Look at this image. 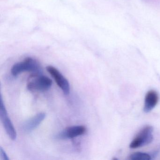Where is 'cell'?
Listing matches in <instances>:
<instances>
[{"label": "cell", "instance_id": "6da1fadb", "mask_svg": "<svg viewBox=\"0 0 160 160\" xmlns=\"http://www.w3.org/2000/svg\"><path fill=\"white\" fill-rule=\"evenodd\" d=\"M25 72H32L36 75H39L42 69L39 62L31 58H26L23 61L16 63L11 69L12 74L14 77Z\"/></svg>", "mask_w": 160, "mask_h": 160}, {"label": "cell", "instance_id": "7a4b0ae2", "mask_svg": "<svg viewBox=\"0 0 160 160\" xmlns=\"http://www.w3.org/2000/svg\"><path fill=\"white\" fill-rule=\"evenodd\" d=\"M153 131L152 126L148 125L143 127L132 140L130 148H137L150 144L153 140Z\"/></svg>", "mask_w": 160, "mask_h": 160}, {"label": "cell", "instance_id": "3957f363", "mask_svg": "<svg viewBox=\"0 0 160 160\" xmlns=\"http://www.w3.org/2000/svg\"><path fill=\"white\" fill-rule=\"evenodd\" d=\"M0 118L7 135L12 140H15L17 138V132L8 116L2 95L0 98Z\"/></svg>", "mask_w": 160, "mask_h": 160}, {"label": "cell", "instance_id": "277c9868", "mask_svg": "<svg viewBox=\"0 0 160 160\" xmlns=\"http://www.w3.org/2000/svg\"><path fill=\"white\" fill-rule=\"evenodd\" d=\"M47 71L55 79L58 87L61 89L65 95H68L70 92V85L68 80L61 73L52 66H48Z\"/></svg>", "mask_w": 160, "mask_h": 160}, {"label": "cell", "instance_id": "5b68a950", "mask_svg": "<svg viewBox=\"0 0 160 160\" xmlns=\"http://www.w3.org/2000/svg\"><path fill=\"white\" fill-rule=\"evenodd\" d=\"M52 85V80L49 78L38 75L37 78L29 82L27 88L30 91H45L49 89Z\"/></svg>", "mask_w": 160, "mask_h": 160}, {"label": "cell", "instance_id": "8992f818", "mask_svg": "<svg viewBox=\"0 0 160 160\" xmlns=\"http://www.w3.org/2000/svg\"><path fill=\"white\" fill-rule=\"evenodd\" d=\"M87 128L83 125L71 126L63 130L56 136L57 139H65L74 138L85 133Z\"/></svg>", "mask_w": 160, "mask_h": 160}, {"label": "cell", "instance_id": "52a82bcc", "mask_svg": "<svg viewBox=\"0 0 160 160\" xmlns=\"http://www.w3.org/2000/svg\"><path fill=\"white\" fill-rule=\"evenodd\" d=\"M46 117L45 113H38L31 118L27 120L23 123L22 129L26 132H29L36 129L44 120Z\"/></svg>", "mask_w": 160, "mask_h": 160}, {"label": "cell", "instance_id": "ba28073f", "mask_svg": "<svg viewBox=\"0 0 160 160\" xmlns=\"http://www.w3.org/2000/svg\"><path fill=\"white\" fill-rule=\"evenodd\" d=\"M159 95L157 92L150 90L148 92L145 96L143 110L146 113L150 112L158 103Z\"/></svg>", "mask_w": 160, "mask_h": 160}, {"label": "cell", "instance_id": "9c48e42d", "mask_svg": "<svg viewBox=\"0 0 160 160\" xmlns=\"http://www.w3.org/2000/svg\"><path fill=\"white\" fill-rule=\"evenodd\" d=\"M128 159L130 160H150L151 156L146 152H136L132 153L129 156Z\"/></svg>", "mask_w": 160, "mask_h": 160}, {"label": "cell", "instance_id": "30bf717a", "mask_svg": "<svg viewBox=\"0 0 160 160\" xmlns=\"http://www.w3.org/2000/svg\"><path fill=\"white\" fill-rule=\"evenodd\" d=\"M0 154H1V160H9L8 155L6 154L4 150L1 147L0 148Z\"/></svg>", "mask_w": 160, "mask_h": 160}]
</instances>
